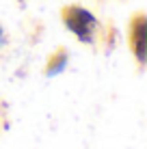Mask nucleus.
<instances>
[{
	"label": "nucleus",
	"mask_w": 147,
	"mask_h": 149,
	"mask_svg": "<svg viewBox=\"0 0 147 149\" xmlns=\"http://www.w3.org/2000/svg\"><path fill=\"white\" fill-rule=\"evenodd\" d=\"M67 65V54L61 50V52H56L52 56V61L48 63V69H45V74L48 76H56L59 71H63V67Z\"/></svg>",
	"instance_id": "obj_3"
},
{
	"label": "nucleus",
	"mask_w": 147,
	"mask_h": 149,
	"mask_svg": "<svg viewBox=\"0 0 147 149\" xmlns=\"http://www.w3.org/2000/svg\"><path fill=\"white\" fill-rule=\"evenodd\" d=\"M4 41V33H2V28H0V43Z\"/></svg>",
	"instance_id": "obj_4"
},
{
	"label": "nucleus",
	"mask_w": 147,
	"mask_h": 149,
	"mask_svg": "<svg viewBox=\"0 0 147 149\" xmlns=\"http://www.w3.org/2000/svg\"><path fill=\"white\" fill-rule=\"evenodd\" d=\"M130 45H132L134 56L139 58V63H145V56H147V17L141 13L130 24Z\"/></svg>",
	"instance_id": "obj_2"
},
{
	"label": "nucleus",
	"mask_w": 147,
	"mask_h": 149,
	"mask_svg": "<svg viewBox=\"0 0 147 149\" xmlns=\"http://www.w3.org/2000/svg\"><path fill=\"white\" fill-rule=\"evenodd\" d=\"M63 22L72 33L84 43H93L98 37V19L82 7H65L63 9Z\"/></svg>",
	"instance_id": "obj_1"
}]
</instances>
